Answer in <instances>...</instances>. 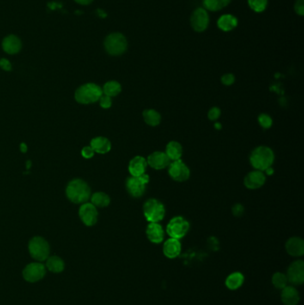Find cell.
Instances as JSON below:
<instances>
[{
  "label": "cell",
  "instance_id": "1",
  "mask_svg": "<svg viewBox=\"0 0 304 305\" xmlns=\"http://www.w3.org/2000/svg\"><path fill=\"white\" fill-rule=\"evenodd\" d=\"M249 160L254 170L264 172L267 169L272 167L275 161V154L269 147L259 146L252 150Z\"/></svg>",
  "mask_w": 304,
  "mask_h": 305
},
{
  "label": "cell",
  "instance_id": "2",
  "mask_svg": "<svg viewBox=\"0 0 304 305\" xmlns=\"http://www.w3.org/2000/svg\"><path fill=\"white\" fill-rule=\"evenodd\" d=\"M66 196L73 203H87V201L90 198V187L82 179H74L67 186Z\"/></svg>",
  "mask_w": 304,
  "mask_h": 305
},
{
  "label": "cell",
  "instance_id": "3",
  "mask_svg": "<svg viewBox=\"0 0 304 305\" xmlns=\"http://www.w3.org/2000/svg\"><path fill=\"white\" fill-rule=\"evenodd\" d=\"M104 46L105 51L110 56H122L128 50V40L123 33L112 32L106 36L104 41Z\"/></svg>",
  "mask_w": 304,
  "mask_h": 305
},
{
  "label": "cell",
  "instance_id": "4",
  "mask_svg": "<svg viewBox=\"0 0 304 305\" xmlns=\"http://www.w3.org/2000/svg\"><path fill=\"white\" fill-rule=\"evenodd\" d=\"M103 95L101 87L95 83L82 85L75 92V99L78 103L88 105L98 102Z\"/></svg>",
  "mask_w": 304,
  "mask_h": 305
},
{
  "label": "cell",
  "instance_id": "5",
  "mask_svg": "<svg viewBox=\"0 0 304 305\" xmlns=\"http://www.w3.org/2000/svg\"><path fill=\"white\" fill-rule=\"evenodd\" d=\"M143 214L148 222H160L166 214L165 204L155 198L148 199L144 203Z\"/></svg>",
  "mask_w": 304,
  "mask_h": 305
},
{
  "label": "cell",
  "instance_id": "6",
  "mask_svg": "<svg viewBox=\"0 0 304 305\" xmlns=\"http://www.w3.org/2000/svg\"><path fill=\"white\" fill-rule=\"evenodd\" d=\"M190 224L185 218L182 216H175L169 221L166 227V232L172 239H183L189 233Z\"/></svg>",
  "mask_w": 304,
  "mask_h": 305
},
{
  "label": "cell",
  "instance_id": "7",
  "mask_svg": "<svg viewBox=\"0 0 304 305\" xmlns=\"http://www.w3.org/2000/svg\"><path fill=\"white\" fill-rule=\"evenodd\" d=\"M149 181L150 177L147 173H144L139 177L130 176L126 180L127 191L134 198H139L146 192V187Z\"/></svg>",
  "mask_w": 304,
  "mask_h": 305
},
{
  "label": "cell",
  "instance_id": "8",
  "mask_svg": "<svg viewBox=\"0 0 304 305\" xmlns=\"http://www.w3.org/2000/svg\"><path fill=\"white\" fill-rule=\"evenodd\" d=\"M29 252L33 259L44 262L49 257L50 247L49 243L41 237H35L29 242Z\"/></svg>",
  "mask_w": 304,
  "mask_h": 305
},
{
  "label": "cell",
  "instance_id": "9",
  "mask_svg": "<svg viewBox=\"0 0 304 305\" xmlns=\"http://www.w3.org/2000/svg\"><path fill=\"white\" fill-rule=\"evenodd\" d=\"M190 25L195 32H203L206 31L210 25V15L208 14V11L203 7L196 8L190 17Z\"/></svg>",
  "mask_w": 304,
  "mask_h": 305
},
{
  "label": "cell",
  "instance_id": "10",
  "mask_svg": "<svg viewBox=\"0 0 304 305\" xmlns=\"http://www.w3.org/2000/svg\"><path fill=\"white\" fill-rule=\"evenodd\" d=\"M169 175L175 181L184 182L190 177V170L181 159L171 161L169 165Z\"/></svg>",
  "mask_w": 304,
  "mask_h": 305
},
{
  "label": "cell",
  "instance_id": "11",
  "mask_svg": "<svg viewBox=\"0 0 304 305\" xmlns=\"http://www.w3.org/2000/svg\"><path fill=\"white\" fill-rule=\"evenodd\" d=\"M288 283L294 286H301L304 282V263L301 260H297L287 269V274Z\"/></svg>",
  "mask_w": 304,
  "mask_h": 305
},
{
  "label": "cell",
  "instance_id": "12",
  "mask_svg": "<svg viewBox=\"0 0 304 305\" xmlns=\"http://www.w3.org/2000/svg\"><path fill=\"white\" fill-rule=\"evenodd\" d=\"M45 275V267L40 263H30L22 270V277L30 283H35L42 279Z\"/></svg>",
  "mask_w": 304,
  "mask_h": 305
},
{
  "label": "cell",
  "instance_id": "13",
  "mask_svg": "<svg viewBox=\"0 0 304 305\" xmlns=\"http://www.w3.org/2000/svg\"><path fill=\"white\" fill-rule=\"evenodd\" d=\"M79 215L82 222L87 227L94 226L98 221V210L91 203H82L79 210Z\"/></svg>",
  "mask_w": 304,
  "mask_h": 305
},
{
  "label": "cell",
  "instance_id": "14",
  "mask_svg": "<svg viewBox=\"0 0 304 305\" xmlns=\"http://www.w3.org/2000/svg\"><path fill=\"white\" fill-rule=\"evenodd\" d=\"M266 182V174L262 171L254 170L249 172L244 179V185L248 190H254L261 189Z\"/></svg>",
  "mask_w": 304,
  "mask_h": 305
},
{
  "label": "cell",
  "instance_id": "15",
  "mask_svg": "<svg viewBox=\"0 0 304 305\" xmlns=\"http://www.w3.org/2000/svg\"><path fill=\"white\" fill-rule=\"evenodd\" d=\"M147 161V165H149L151 168L158 171L167 168L171 163V160L169 159L167 154H165V152L161 151L153 152L148 155Z\"/></svg>",
  "mask_w": 304,
  "mask_h": 305
},
{
  "label": "cell",
  "instance_id": "16",
  "mask_svg": "<svg viewBox=\"0 0 304 305\" xmlns=\"http://www.w3.org/2000/svg\"><path fill=\"white\" fill-rule=\"evenodd\" d=\"M146 234L148 240L153 244H160L165 239V230L159 222H149Z\"/></svg>",
  "mask_w": 304,
  "mask_h": 305
},
{
  "label": "cell",
  "instance_id": "17",
  "mask_svg": "<svg viewBox=\"0 0 304 305\" xmlns=\"http://www.w3.org/2000/svg\"><path fill=\"white\" fill-rule=\"evenodd\" d=\"M21 46V39L14 34L6 36L2 40V49L8 55H15L20 52Z\"/></svg>",
  "mask_w": 304,
  "mask_h": 305
},
{
  "label": "cell",
  "instance_id": "18",
  "mask_svg": "<svg viewBox=\"0 0 304 305\" xmlns=\"http://www.w3.org/2000/svg\"><path fill=\"white\" fill-rule=\"evenodd\" d=\"M147 161L141 155H136L130 160L129 163V172L133 177H139L147 172Z\"/></svg>",
  "mask_w": 304,
  "mask_h": 305
},
{
  "label": "cell",
  "instance_id": "19",
  "mask_svg": "<svg viewBox=\"0 0 304 305\" xmlns=\"http://www.w3.org/2000/svg\"><path fill=\"white\" fill-rule=\"evenodd\" d=\"M286 250L289 255L301 257L304 254L303 239L299 237H293L286 243Z\"/></svg>",
  "mask_w": 304,
  "mask_h": 305
},
{
  "label": "cell",
  "instance_id": "20",
  "mask_svg": "<svg viewBox=\"0 0 304 305\" xmlns=\"http://www.w3.org/2000/svg\"><path fill=\"white\" fill-rule=\"evenodd\" d=\"M163 254L169 259H175L181 253V243L176 239H169L165 241L162 247Z\"/></svg>",
  "mask_w": 304,
  "mask_h": 305
},
{
  "label": "cell",
  "instance_id": "21",
  "mask_svg": "<svg viewBox=\"0 0 304 305\" xmlns=\"http://www.w3.org/2000/svg\"><path fill=\"white\" fill-rule=\"evenodd\" d=\"M281 301L284 305H297L300 302V294L294 286H287L281 292Z\"/></svg>",
  "mask_w": 304,
  "mask_h": 305
},
{
  "label": "cell",
  "instance_id": "22",
  "mask_svg": "<svg viewBox=\"0 0 304 305\" xmlns=\"http://www.w3.org/2000/svg\"><path fill=\"white\" fill-rule=\"evenodd\" d=\"M238 18L230 14H222L217 21L218 28L222 32H228L238 27Z\"/></svg>",
  "mask_w": 304,
  "mask_h": 305
},
{
  "label": "cell",
  "instance_id": "23",
  "mask_svg": "<svg viewBox=\"0 0 304 305\" xmlns=\"http://www.w3.org/2000/svg\"><path fill=\"white\" fill-rule=\"evenodd\" d=\"M90 147L93 148L95 153L104 154L110 152L112 148V144L106 137H97L91 140Z\"/></svg>",
  "mask_w": 304,
  "mask_h": 305
},
{
  "label": "cell",
  "instance_id": "24",
  "mask_svg": "<svg viewBox=\"0 0 304 305\" xmlns=\"http://www.w3.org/2000/svg\"><path fill=\"white\" fill-rule=\"evenodd\" d=\"M244 282H245L244 275L239 271H236L227 276L226 281H225V285L229 290L234 291V290H238V288H241Z\"/></svg>",
  "mask_w": 304,
  "mask_h": 305
},
{
  "label": "cell",
  "instance_id": "25",
  "mask_svg": "<svg viewBox=\"0 0 304 305\" xmlns=\"http://www.w3.org/2000/svg\"><path fill=\"white\" fill-rule=\"evenodd\" d=\"M165 154H167L169 159L172 161H176L181 159L183 154V148L178 141H171L166 146Z\"/></svg>",
  "mask_w": 304,
  "mask_h": 305
},
{
  "label": "cell",
  "instance_id": "26",
  "mask_svg": "<svg viewBox=\"0 0 304 305\" xmlns=\"http://www.w3.org/2000/svg\"><path fill=\"white\" fill-rule=\"evenodd\" d=\"M143 119L148 126L156 127L161 123V115L154 109H146L144 110Z\"/></svg>",
  "mask_w": 304,
  "mask_h": 305
},
{
  "label": "cell",
  "instance_id": "27",
  "mask_svg": "<svg viewBox=\"0 0 304 305\" xmlns=\"http://www.w3.org/2000/svg\"><path fill=\"white\" fill-rule=\"evenodd\" d=\"M45 261H46L45 266L51 272L60 273L64 269V263H63V260L61 259L58 256H49V258Z\"/></svg>",
  "mask_w": 304,
  "mask_h": 305
},
{
  "label": "cell",
  "instance_id": "28",
  "mask_svg": "<svg viewBox=\"0 0 304 305\" xmlns=\"http://www.w3.org/2000/svg\"><path fill=\"white\" fill-rule=\"evenodd\" d=\"M230 2L231 0H203V6L205 10L217 12L227 7Z\"/></svg>",
  "mask_w": 304,
  "mask_h": 305
},
{
  "label": "cell",
  "instance_id": "29",
  "mask_svg": "<svg viewBox=\"0 0 304 305\" xmlns=\"http://www.w3.org/2000/svg\"><path fill=\"white\" fill-rule=\"evenodd\" d=\"M103 94L105 96H108L110 98L116 97L119 95L122 92V85L120 84L118 81H107L104 87L102 88Z\"/></svg>",
  "mask_w": 304,
  "mask_h": 305
},
{
  "label": "cell",
  "instance_id": "30",
  "mask_svg": "<svg viewBox=\"0 0 304 305\" xmlns=\"http://www.w3.org/2000/svg\"><path fill=\"white\" fill-rule=\"evenodd\" d=\"M111 199L107 194L97 192L91 196V203L96 207L108 206Z\"/></svg>",
  "mask_w": 304,
  "mask_h": 305
},
{
  "label": "cell",
  "instance_id": "31",
  "mask_svg": "<svg viewBox=\"0 0 304 305\" xmlns=\"http://www.w3.org/2000/svg\"><path fill=\"white\" fill-rule=\"evenodd\" d=\"M271 281H272L273 286L280 290H282L288 285L287 275L282 272H276V273L273 274Z\"/></svg>",
  "mask_w": 304,
  "mask_h": 305
},
{
  "label": "cell",
  "instance_id": "32",
  "mask_svg": "<svg viewBox=\"0 0 304 305\" xmlns=\"http://www.w3.org/2000/svg\"><path fill=\"white\" fill-rule=\"evenodd\" d=\"M248 6L255 13H263L267 9L269 0H247Z\"/></svg>",
  "mask_w": 304,
  "mask_h": 305
},
{
  "label": "cell",
  "instance_id": "33",
  "mask_svg": "<svg viewBox=\"0 0 304 305\" xmlns=\"http://www.w3.org/2000/svg\"><path fill=\"white\" fill-rule=\"evenodd\" d=\"M258 123H259L260 126L267 130V129H269L270 127L272 126L273 120L269 114L262 113L258 117Z\"/></svg>",
  "mask_w": 304,
  "mask_h": 305
},
{
  "label": "cell",
  "instance_id": "34",
  "mask_svg": "<svg viewBox=\"0 0 304 305\" xmlns=\"http://www.w3.org/2000/svg\"><path fill=\"white\" fill-rule=\"evenodd\" d=\"M220 115H221V111H220L219 107H216V106L212 107L208 112V118L210 121H214H214H217L220 118Z\"/></svg>",
  "mask_w": 304,
  "mask_h": 305
},
{
  "label": "cell",
  "instance_id": "35",
  "mask_svg": "<svg viewBox=\"0 0 304 305\" xmlns=\"http://www.w3.org/2000/svg\"><path fill=\"white\" fill-rule=\"evenodd\" d=\"M235 81H236V77L233 74H225L221 77V82L225 86H231L234 84Z\"/></svg>",
  "mask_w": 304,
  "mask_h": 305
},
{
  "label": "cell",
  "instance_id": "36",
  "mask_svg": "<svg viewBox=\"0 0 304 305\" xmlns=\"http://www.w3.org/2000/svg\"><path fill=\"white\" fill-rule=\"evenodd\" d=\"M98 101L100 103L102 108L108 109L112 106V98H110L108 96L103 94Z\"/></svg>",
  "mask_w": 304,
  "mask_h": 305
},
{
  "label": "cell",
  "instance_id": "37",
  "mask_svg": "<svg viewBox=\"0 0 304 305\" xmlns=\"http://www.w3.org/2000/svg\"><path fill=\"white\" fill-rule=\"evenodd\" d=\"M294 12L300 16L304 15V0H296L294 4Z\"/></svg>",
  "mask_w": 304,
  "mask_h": 305
},
{
  "label": "cell",
  "instance_id": "38",
  "mask_svg": "<svg viewBox=\"0 0 304 305\" xmlns=\"http://www.w3.org/2000/svg\"><path fill=\"white\" fill-rule=\"evenodd\" d=\"M245 213V208L240 203H236L232 208V214H234L236 217H241Z\"/></svg>",
  "mask_w": 304,
  "mask_h": 305
},
{
  "label": "cell",
  "instance_id": "39",
  "mask_svg": "<svg viewBox=\"0 0 304 305\" xmlns=\"http://www.w3.org/2000/svg\"><path fill=\"white\" fill-rule=\"evenodd\" d=\"M95 151L93 150V148L91 147H85L82 150H81V154L83 157L86 159H89L94 156Z\"/></svg>",
  "mask_w": 304,
  "mask_h": 305
},
{
  "label": "cell",
  "instance_id": "40",
  "mask_svg": "<svg viewBox=\"0 0 304 305\" xmlns=\"http://www.w3.org/2000/svg\"><path fill=\"white\" fill-rule=\"evenodd\" d=\"M0 67H1V69H3L4 71H7V72L12 70V64L6 58H1L0 59Z\"/></svg>",
  "mask_w": 304,
  "mask_h": 305
},
{
  "label": "cell",
  "instance_id": "41",
  "mask_svg": "<svg viewBox=\"0 0 304 305\" xmlns=\"http://www.w3.org/2000/svg\"><path fill=\"white\" fill-rule=\"evenodd\" d=\"M74 1L81 6H88L93 2V0H74Z\"/></svg>",
  "mask_w": 304,
  "mask_h": 305
},
{
  "label": "cell",
  "instance_id": "42",
  "mask_svg": "<svg viewBox=\"0 0 304 305\" xmlns=\"http://www.w3.org/2000/svg\"><path fill=\"white\" fill-rule=\"evenodd\" d=\"M264 173L267 174V175H272L273 173H274V169H273L272 167H269V168H268L264 171Z\"/></svg>",
  "mask_w": 304,
  "mask_h": 305
},
{
  "label": "cell",
  "instance_id": "43",
  "mask_svg": "<svg viewBox=\"0 0 304 305\" xmlns=\"http://www.w3.org/2000/svg\"><path fill=\"white\" fill-rule=\"evenodd\" d=\"M20 149H21V152H22V153H26L27 150H28L27 146H26L25 143H21V146H20Z\"/></svg>",
  "mask_w": 304,
  "mask_h": 305
},
{
  "label": "cell",
  "instance_id": "44",
  "mask_svg": "<svg viewBox=\"0 0 304 305\" xmlns=\"http://www.w3.org/2000/svg\"><path fill=\"white\" fill-rule=\"evenodd\" d=\"M31 167H32V161H27V162H26V168L28 169V170H30V169H31Z\"/></svg>",
  "mask_w": 304,
  "mask_h": 305
},
{
  "label": "cell",
  "instance_id": "45",
  "mask_svg": "<svg viewBox=\"0 0 304 305\" xmlns=\"http://www.w3.org/2000/svg\"><path fill=\"white\" fill-rule=\"evenodd\" d=\"M215 128H216V129H221V125H220V123H215Z\"/></svg>",
  "mask_w": 304,
  "mask_h": 305
}]
</instances>
